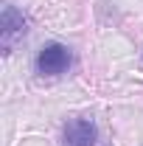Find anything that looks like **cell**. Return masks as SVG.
Instances as JSON below:
<instances>
[{
    "label": "cell",
    "instance_id": "obj_3",
    "mask_svg": "<svg viewBox=\"0 0 143 146\" xmlns=\"http://www.w3.org/2000/svg\"><path fill=\"white\" fill-rule=\"evenodd\" d=\"M95 143V127L90 118H73L65 127V146H93Z\"/></svg>",
    "mask_w": 143,
    "mask_h": 146
},
{
    "label": "cell",
    "instance_id": "obj_2",
    "mask_svg": "<svg viewBox=\"0 0 143 146\" xmlns=\"http://www.w3.org/2000/svg\"><path fill=\"white\" fill-rule=\"evenodd\" d=\"M70 65V51L65 45H48L42 48L39 56H36V68L39 73H48V76H56V73H65Z\"/></svg>",
    "mask_w": 143,
    "mask_h": 146
},
{
    "label": "cell",
    "instance_id": "obj_1",
    "mask_svg": "<svg viewBox=\"0 0 143 146\" xmlns=\"http://www.w3.org/2000/svg\"><path fill=\"white\" fill-rule=\"evenodd\" d=\"M25 31H28V20L23 17L14 6L6 3L3 11H0V51L9 56L14 51V45L25 36Z\"/></svg>",
    "mask_w": 143,
    "mask_h": 146
}]
</instances>
